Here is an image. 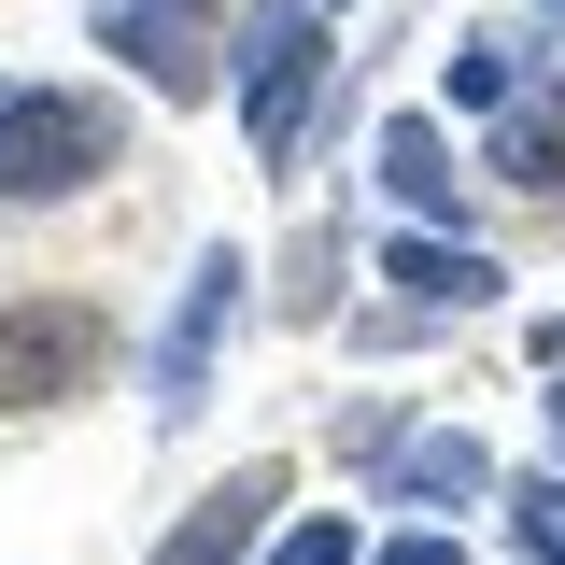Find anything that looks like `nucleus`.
<instances>
[{
  "label": "nucleus",
  "instance_id": "obj_1",
  "mask_svg": "<svg viewBox=\"0 0 565 565\" xmlns=\"http://www.w3.org/2000/svg\"><path fill=\"white\" fill-rule=\"evenodd\" d=\"M226 85H241V141H255V170H297L326 85H340L326 0H241V29H226Z\"/></svg>",
  "mask_w": 565,
  "mask_h": 565
},
{
  "label": "nucleus",
  "instance_id": "obj_2",
  "mask_svg": "<svg viewBox=\"0 0 565 565\" xmlns=\"http://www.w3.org/2000/svg\"><path fill=\"white\" fill-rule=\"evenodd\" d=\"M128 170V128L99 85H0V212H57Z\"/></svg>",
  "mask_w": 565,
  "mask_h": 565
},
{
  "label": "nucleus",
  "instance_id": "obj_3",
  "mask_svg": "<svg viewBox=\"0 0 565 565\" xmlns=\"http://www.w3.org/2000/svg\"><path fill=\"white\" fill-rule=\"evenodd\" d=\"M114 353H128V340H114V311L71 297V282L0 297V411H71V396H99Z\"/></svg>",
  "mask_w": 565,
  "mask_h": 565
},
{
  "label": "nucleus",
  "instance_id": "obj_4",
  "mask_svg": "<svg viewBox=\"0 0 565 565\" xmlns=\"http://www.w3.org/2000/svg\"><path fill=\"white\" fill-rule=\"evenodd\" d=\"M226 0H99V57L128 71L141 99H170V114H199L226 99Z\"/></svg>",
  "mask_w": 565,
  "mask_h": 565
},
{
  "label": "nucleus",
  "instance_id": "obj_5",
  "mask_svg": "<svg viewBox=\"0 0 565 565\" xmlns=\"http://www.w3.org/2000/svg\"><path fill=\"white\" fill-rule=\"evenodd\" d=\"M241 311H255V255H241V241H212L199 269H184V297H170V340H156V396H141L156 424H199L212 353H226V326H241Z\"/></svg>",
  "mask_w": 565,
  "mask_h": 565
},
{
  "label": "nucleus",
  "instance_id": "obj_6",
  "mask_svg": "<svg viewBox=\"0 0 565 565\" xmlns=\"http://www.w3.org/2000/svg\"><path fill=\"white\" fill-rule=\"evenodd\" d=\"M282 494H297V467H282V452H255V467H226V481H212L141 565H255V552L282 537Z\"/></svg>",
  "mask_w": 565,
  "mask_h": 565
},
{
  "label": "nucleus",
  "instance_id": "obj_7",
  "mask_svg": "<svg viewBox=\"0 0 565 565\" xmlns=\"http://www.w3.org/2000/svg\"><path fill=\"white\" fill-rule=\"evenodd\" d=\"M367 481H382V509H481L494 494V438L481 424H396V452Z\"/></svg>",
  "mask_w": 565,
  "mask_h": 565
},
{
  "label": "nucleus",
  "instance_id": "obj_8",
  "mask_svg": "<svg viewBox=\"0 0 565 565\" xmlns=\"http://www.w3.org/2000/svg\"><path fill=\"white\" fill-rule=\"evenodd\" d=\"M382 282H396V311H424V326H438V311H481L509 269H494L467 226H411V241H382Z\"/></svg>",
  "mask_w": 565,
  "mask_h": 565
},
{
  "label": "nucleus",
  "instance_id": "obj_9",
  "mask_svg": "<svg viewBox=\"0 0 565 565\" xmlns=\"http://www.w3.org/2000/svg\"><path fill=\"white\" fill-rule=\"evenodd\" d=\"M481 170H494V184H523V199H552V184H565V71H552V85H509V99L481 114Z\"/></svg>",
  "mask_w": 565,
  "mask_h": 565
},
{
  "label": "nucleus",
  "instance_id": "obj_10",
  "mask_svg": "<svg viewBox=\"0 0 565 565\" xmlns=\"http://www.w3.org/2000/svg\"><path fill=\"white\" fill-rule=\"evenodd\" d=\"M367 156H382V184H396V212H411V226H452V212H467V156H452V128H438V114H382V141H367Z\"/></svg>",
  "mask_w": 565,
  "mask_h": 565
},
{
  "label": "nucleus",
  "instance_id": "obj_11",
  "mask_svg": "<svg viewBox=\"0 0 565 565\" xmlns=\"http://www.w3.org/2000/svg\"><path fill=\"white\" fill-rule=\"evenodd\" d=\"M494 509H509V552H523V565H565V467L494 481Z\"/></svg>",
  "mask_w": 565,
  "mask_h": 565
},
{
  "label": "nucleus",
  "instance_id": "obj_12",
  "mask_svg": "<svg viewBox=\"0 0 565 565\" xmlns=\"http://www.w3.org/2000/svg\"><path fill=\"white\" fill-rule=\"evenodd\" d=\"M269 311H297V326H326V311H340V226H311V241H297V269H282Z\"/></svg>",
  "mask_w": 565,
  "mask_h": 565
},
{
  "label": "nucleus",
  "instance_id": "obj_13",
  "mask_svg": "<svg viewBox=\"0 0 565 565\" xmlns=\"http://www.w3.org/2000/svg\"><path fill=\"white\" fill-rule=\"evenodd\" d=\"M509 85H523V57H509V29H467V43H452V99H467V114H494Z\"/></svg>",
  "mask_w": 565,
  "mask_h": 565
},
{
  "label": "nucleus",
  "instance_id": "obj_14",
  "mask_svg": "<svg viewBox=\"0 0 565 565\" xmlns=\"http://www.w3.org/2000/svg\"><path fill=\"white\" fill-rule=\"evenodd\" d=\"M269 565H367V552H353L340 509H311V523H282V537H269Z\"/></svg>",
  "mask_w": 565,
  "mask_h": 565
},
{
  "label": "nucleus",
  "instance_id": "obj_15",
  "mask_svg": "<svg viewBox=\"0 0 565 565\" xmlns=\"http://www.w3.org/2000/svg\"><path fill=\"white\" fill-rule=\"evenodd\" d=\"M367 565H467V552H452L438 523H411V537H382V552H367Z\"/></svg>",
  "mask_w": 565,
  "mask_h": 565
},
{
  "label": "nucleus",
  "instance_id": "obj_16",
  "mask_svg": "<svg viewBox=\"0 0 565 565\" xmlns=\"http://www.w3.org/2000/svg\"><path fill=\"white\" fill-rule=\"evenodd\" d=\"M523 353H537V367H565V311H552V326H537V340H523Z\"/></svg>",
  "mask_w": 565,
  "mask_h": 565
},
{
  "label": "nucleus",
  "instance_id": "obj_17",
  "mask_svg": "<svg viewBox=\"0 0 565 565\" xmlns=\"http://www.w3.org/2000/svg\"><path fill=\"white\" fill-rule=\"evenodd\" d=\"M552 424H565V367H552Z\"/></svg>",
  "mask_w": 565,
  "mask_h": 565
},
{
  "label": "nucleus",
  "instance_id": "obj_18",
  "mask_svg": "<svg viewBox=\"0 0 565 565\" xmlns=\"http://www.w3.org/2000/svg\"><path fill=\"white\" fill-rule=\"evenodd\" d=\"M326 14H340V0H326Z\"/></svg>",
  "mask_w": 565,
  "mask_h": 565
}]
</instances>
